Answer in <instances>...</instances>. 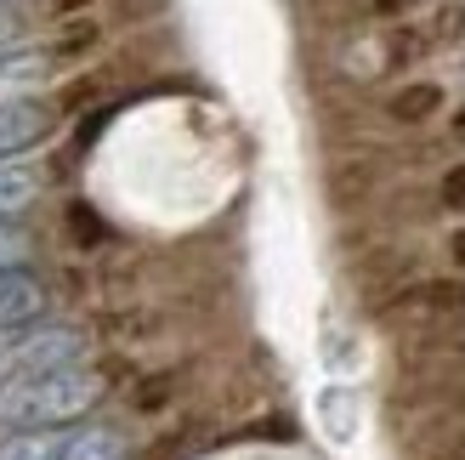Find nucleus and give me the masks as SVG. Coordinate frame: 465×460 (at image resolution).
Listing matches in <instances>:
<instances>
[{"label":"nucleus","mask_w":465,"mask_h":460,"mask_svg":"<svg viewBox=\"0 0 465 460\" xmlns=\"http://www.w3.org/2000/svg\"><path fill=\"white\" fill-rule=\"evenodd\" d=\"M23 256H29V234L12 227V222H0V273H12Z\"/></svg>","instance_id":"9d476101"},{"label":"nucleus","mask_w":465,"mask_h":460,"mask_svg":"<svg viewBox=\"0 0 465 460\" xmlns=\"http://www.w3.org/2000/svg\"><path fill=\"white\" fill-rule=\"evenodd\" d=\"M454 131H460V136H465V114H460V120H454Z\"/></svg>","instance_id":"dca6fc26"},{"label":"nucleus","mask_w":465,"mask_h":460,"mask_svg":"<svg viewBox=\"0 0 465 460\" xmlns=\"http://www.w3.org/2000/svg\"><path fill=\"white\" fill-rule=\"evenodd\" d=\"M80 353H85V335L80 330H35L17 341V375L35 381V375H57V370H80Z\"/></svg>","instance_id":"f03ea898"},{"label":"nucleus","mask_w":465,"mask_h":460,"mask_svg":"<svg viewBox=\"0 0 465 460\" xmlns=\"http://www.w3.org/2000/svg\"><path fill=\"white\" fill-rule=\"evenodd\" d=\"M437 108H443V91H437V85H403L398 91V97H391V114H398V120H426V114H437Z\"/></svg>","instance_id":"6e6552de"},{"label":"nucleus","mask_w":465,"mask_h":460,"mask_svg":"<svg viewBox=\"0 0 465 460\" xmlns=\"http://www.w3.org/2000/svg\"><path fill=\"white\" fill-rule=\"evenodd\" d=\"M63 222H68V234L80 239V250H97V245H108V227H103V216L91 211L85 199H74V205H68V211H63Z\"/></svg>","instance_id":"1a4fd4ad"},{"label":"nucleus","mask_w":465,"mask_h":460,"mask_svg":"<svg viewBox=\"0 0 465 460\" xmlns=\"http://www.w3.org/2000/svg\"><path fill=\"white\" fill-rule=\"evenodd\" d=\"M52 125H57V114L45 108V103H0V159L45 143Z\"/></svg>","instance_id":"20e7f679"},{"label":"nucleus","mask_w":465,"mask_h":460,"mask_svg":"<svg viewBox=\"0 0 465 460\" xmlns=\"http://www.w3.org/2000/svg\"><path fill=\"white\" fill-rule=\"evenodd\" d=\"M63 460H125V438L114 426H85V432L68 438Z\"/></svg>","instance_id":"0eeeda50"},{"label":"nucleus","mask_w":465,"mask_h":460,"mask_svg":"<svg viewBox=\"0 0 465 460\" xmlns=\"http://www.w3.org/2000/svg\"><path fill=\"white\" fill-rule=\"evenodd\" d=\"M403 6H409V0H375V12H386V17H398Z\"/></svg>","instance_id":"4468645a"},{"label":"nucleus","mask_w":465,"mask_h":460,"mask_svg":"<svg viewBox=\"0 0 465 460\" xmlns=\"http://www.w3.org/2000/svg\"><path fill=\"white\" fill-rule=\"evenodd\" d=\"M97 398H103V381L91 375V370H57V375L17 381L12 393L0 398V415H6L17 432H35V426H68V421H80Z\"/></svg>","instance_id":"f257e3e1"},{"label":"nucleus","mask_w":465,"mask_h":460,"mask_svg":"<svg viewBox=\"0 0 465 460\" xmlns=\"http://www.w3.org/2000/svg\"><path fill=\"white\" fill-rule=\"evenodd\" d=\"M45 307H52V295H45V285L35 279V273H0V330H29L45 318Z\"/></svg>","instance_id":"7ed1b4c3"},{"label":"nucleus","mask_w":465,"mask_h":460,"mask_svg":"<svg viewBox=\"0 0 465 460\" xmlns=\"http://www.w3.org/2000/svg\"><path fill=\"white\" fill-rule=\"evenodd\" d=\"M45 188V171L40 165H0V216H17L29 211Z\"/></svg>","instance_id":"423d86ee"},{"label":"nucleus","mask_w":465,"mask_h":460,"mask_svg":"<svg viewBox=\"0 0 465 460\" xmlns=\"http://www.w3.org/2000/svg\"><path fill=\"white\" fill-rule=\"evenodd\" d=\"M23 40V23L12 12H0V57H12V45Z\"/></svg>","instance_id":"ddd939ff"},{"label":"nucleus","mask_w":465,"mask_h":460,"mask_svg":"<svg viewBox=\"0 0 465 460\" xmlns=\"http://www.w3.org/2000/svg\"><path fill=\"white\" fill-rule=\"evenodd\" d=\"M437 194H443V205H449V211H465V159H460V165L443 176V188H437Z\"/></svg>","instance_id":"9b49d317"},{"label":"nucleus","mask_w":465,"mask_h":460,"mask_svg":"<svg viewBox=\"0 0 465 460\" xmlns=\"http://www.w3.org/2000/svg\"><path fill=\"white\" fill-rule=\"evenodd\" d=\"M63 449H68V432H57V426H35V432L0 438V460H63Z\"/></svg>","instance_id":"39448f33"},{"label":"nucleus","mask_w":465,"mask_h":460,"mask_svg":"<svg viewBox=\"0 0 465 460\" xmlns=\"http://www.w3.org/2000/svg\"><path fill=\"white\" fill-rule=\"evenodd\" d=\"M91 40H97V23H80V29H68V35L57 40V52H63V57H74V52H85Z\"/></svg>","instance_id":"f8f14e48"},{"label":"nucleus","mask_w":465,"mask_h":460,"mask_svg":"<svg viewBox=\"0 0 465 460\" xmlns=\"http://www.w3.org/2000/svg\"><path fill=\"white\" fill-rule=\"evenodd\" d=\"M454 256H460V262H465V234H460V239H454Z\"/></svg>","instance_id":"2eb2a0df"}]
</instances>
